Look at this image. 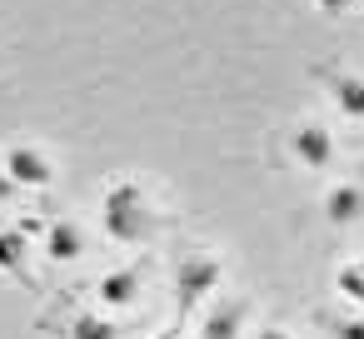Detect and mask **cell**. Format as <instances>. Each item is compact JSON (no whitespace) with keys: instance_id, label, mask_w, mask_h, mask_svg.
Here are the masks:
<instances>
[{"instance_id":"obj_11","label":"cell","mask_w":364,"mask_h":339,"mask_svg":"<svg viewBox=\"0 0 364 339\" xmlns=\"http://www.w3.org/2000/svg\"><path fill=\"white\" fill-rule=\"evenodd\" d=\"M334 289H339V299H349V304L364 309V259H344L334 269Z\"/></svg>"},{"instance_id":"obj_2","label":"cell","mask_w":364,"mask_h":339,"mask_svg":"<svg viewBox=\"0 0 364 339\" xmlns=\"http://www.w3.org/2000/svg\"><path fill=\"white\" fill-rule=\"evenodd\" d=\"M220 279H225V264L215 254H185L175 264V299H180V309L190 314L200 299H210L220 289Z\"/></svg>"},{"instance_id":"obj_16","label":"cell","mask_w":364,"mask_h":339,"mask_svg":"<svg viewBox=\"0 0 364 339\" xmlns=\"http://www.w3.org/2000/svg\"><path fill=\"white\" fill-rule=\"evenodd\" d=\"M255 339H289V329H279V324H264V329H255Z\"/></svg>"},{"instance_id":"obj_4","label":"cell","mask_w":364,"mask_h":339,"mask_svg":"<svg viewBox=\"0 0 364 339\" xmlns=\"http://www.w3.org/2000/svg\"><path fill=\"white\" fill-rule=\"evenodd\" d=\"M289 155H294L304 170H329V165H334V135H329L319 120H304V125H294V135H289Z\"/></svg>"},{"instance_id":"obj_15","label":"cell","mask_w":364,"mask_h":339,"mask_svg":"<svg viewBox=\"0 0 364 339\" xmlns=\"http://www.w3.org/2000/svg\"><path fill=\"white\" fill-rule=\"evenodd\" d=\"M11 195H16V180H11V175H6V160H0V205H6V200H11Z\"/></svg>"},{"instance_id":"obj_10","label":"cell","mask_w":364,"mask_h":339,"mask_svg":"<svg viewBox=\"0 0 364 339\" xmlns=\"http://www.w3.org/2000/svg\"><path fill=\"white\" fill-rule=\"evenodd\" d=\"M95 294H100L105 309H125V304H135V299H140V269H110V274L95 284Z\"/></svg>"},{"instance_id":"obj_12","label":"cell","mask_w":364,"mask_h":339,"mask_svg":"<svg viewBox=\"0 0 364 339\" xmlns=\"http://www.w3.org/2000/svg\"><path fill=\"white\" fill-rule=\"evenodd\" d=\"M70 339H125V329L115 319H100V314H75L70 319Z\"/></svg>"},{"instance_id":"obj_7","label":"cell","mask_w":364,"mask_h":339,"mask_svg":"<svg viewBox=\"0 0 364 339\" xmlns=\"http://www.w3.org/2000/svg\"><path fill=\"white\" fill-rule=\"evenodd\" d=\"M0 274L31 279V240L16 225H0Z\"/></svg>"},{"instance_id":"obj_17","label":"cell","mask_w":364,"mask_h":339,"mask_svg":"<svg viewBox=\"0 0 364 339\" xmlns=\"http://www.w3.org/2000/svg\"><path fill=\"white\" fill-rule=\"evenodd\" d=\"M155 339H180V324H175V329H160Z\"/></svg>"},{"instance_id":"obj_6","label":"cell","mask_w":364,"mask_h":339,"mask_svg":"<svg viewBox=\"0 0 364 339\" xmlns=\"http://www.w3.org/2000/svg\"><path fill=\"white\" fill-rule=\"evenodd\" d=\"M364 220V185H334L324 195V225L334 230H349Z\"/></svg>"},{"instance_id":"obj_8","label":"cell","mask_w":364,"mask_h":339,"mask_svg":"<svg viewBox=\"0 0 364 339\" xmlns=\"http://www.w3.org/2000/svg\"><path fill=\"white\" fill-rule=\"evenodd\" d=\"M324 85H329V95H334L339 115H349V120H364V75L329 70V75H324Z\"/></svg>"},{"instance_id":"obj_13","label":"cell","mask_w":364,"mask_h":339,"mask_svg":"<svg viewBox=\"0 0 364 339\" xmlns=\"http://www.w3.org/2000/svg\"><path fill=\"white\" fill-rule=\"evenodd\" d=\"M319 329L329 339H364V314H319Z\"/></svg>"},{"instance_id":"obj_14","label":"cell","mask_w":364,"mask_h":339,"mask_svg":"<svg viewBox=\"0 0 364 339\" xmlns=\"http://www.w3.org/2000/svg\"><path fill=\"white\" fill-rule=\"evenodd\" d=\"M314 6H319L324 16H349V11H354V0H314Z\"/></svg>"},{"instance_id":"obj_1","label":"cell","mask_w":364,"mask_h":339,"mask_svg":"<svg viewBox=\"0 0 364 339\" xmlns=\"http://www.w3.org/2000/svg\"><path fill=\"white\" fill-rule=\"evenodd\" d=\"M100 230L115 240V244H145L150 230H155V210L145 200V190L135 180H115L105 195H100Z\"/></svg>"},{"instance_id":"obj_5","label":"cell","mask_w":364,"mask_h":339,"mask_svg":"<svg viewBox=\"0 0 364 339\" xmlns=\"http://www.w3.org/2000/svg\"><path fill=\"white\" fill-rule=\"evenodd\" d=\"M41 249H46V259H55V264H75V259L85 254V230H80L75 220H50L46 235H41Z\"/></svg>"},{"instance_id":"obj_3","label":"cell","mask_w":364,"mask_h":339,"mask_svg":"<svg viewBox=\"0 0 364 339\" xmlns=\"http://www.w3.org/2000/svg\"><path fill=\"white\" fill-rule=\"evenodd\" d=\"M0 160H6V175L16 180V190H46V185L55 180L50 155H46V150H36V145H11Z\"/></svg>"},{"instance_id":"obj_9","label":"cell","mask_w":364,"mask_h":339,"mask_svg":"<svg viewBox=\"0 0 364 339\" xmlns=\"http://www.w3.org/2000/svg\"><path fill=\"white\" fill-rule=\"evenodd\" d=\"M245 304L240 299H225V304H215L210 314H205V324H200V339H240L245 334Z\"/></svg>"}]
</instances>
